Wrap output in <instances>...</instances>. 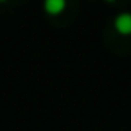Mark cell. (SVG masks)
<instances>
[{"instance_id": "1", "label": "cell", "mask_w": 131, "mask_h": 131, "mask_svg": "<svg viewBox=\"0 0 131 131\" xmlns=\"http://www.w3.org/2000/svg\"><path fill=\"white\" fill-rule=\"evenodd\" d=\"M113 27L118 34L122 36H129L131 34V13H122L117 15L113 20Z\"/></svg>"}, {"instance_id": "2", "label": "cell", "mask_w": 131, "mask_h": 131, "mask_svg": "<svg viewBox=\"0 0 131 131\" xmlns=\"http://www.w3.org/2000/svg\"><path fill=\"white\" fill-rule=\"evenodd\" d=\"M43 7L49 15L56 16V15H61L67 7V0H45L43 2Z\"/></svg>"}, {"instance_id": "3", "label": "cell", "mask_w": 131, "mask_h": 131, "mask_svg": "<svg viewBox=\"0 0 131 131\" xmlns=\"http://www.w3.org/2000/svg\"><path fill=\"white\" fill-rule=\"evenodd\" d=\"M104 2H115V0H104Z\"/></svg>"}]
</instances>
